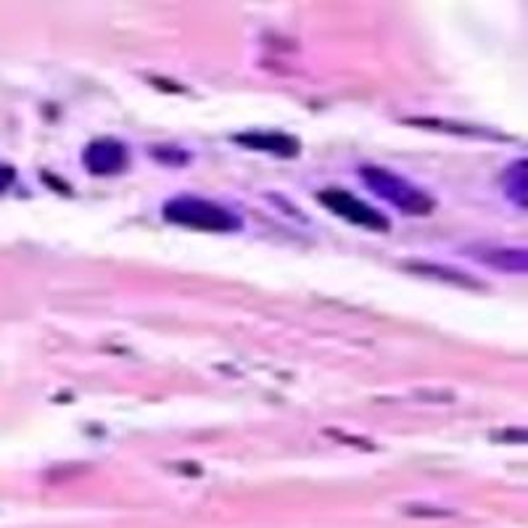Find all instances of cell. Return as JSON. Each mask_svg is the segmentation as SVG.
<instances>
[{"instance_id": "obj_7", "label": "cell", "mask_w": 528, "mask_h": 528, "mask_svg": "<svg viewBox=\"0 0 528 528\" xmlns=\"http://www.w3.org/2000/svg\"><path fill=\"white\" fill-rule=\"evenodd\" d=\"M502 180H505V193H507V199H510L518 209H526V193H528L526 162H523V159H518L515 164H510Z\"/></svg>"}, {"instance_id": "obj_4", "label": "cell", "mask_w": 528, "mask_h": 528, "mask_svg": "<svg viewBox=\"0 0 528 528\" xmlns=\"http://www.w3.org/2000/svg\"><path fill=\"white\" fill-rule=\"evenodd\" d=\"M82 162L90 170V175H119L122 170H127L130 153L125 143L114 141V138H98L85 148Z\"/></svg>"}, {"instance_id": "obj_3", "label": "cell", "mask_w": 528, "mask_h": 528, "mask_svg": "<svg viewBox=\"0 0 528 528\" xmlns=\"http://www.w3.org/2000/svg\"><path fill=\"white\" fill-rule=\"evenodd\" d=\"M317 199H320L322 207H328L333 214L349 219L352 225H359L365 230H373V233H388L391 230V219L384 211L373 209L370 204H365L362 199H357L344 188H325V190H320Z\"/></svg>"}, {"instance_id": "obj_8", "label": "cell", "mask_w": 528, "mask_h": 528, "mask_svg": "<svg viewBox=\"0 0 528 528\" xmlns=\"http://www.w3.org/2000/svg\"><path fill=\"white\" fill-rule=\"evenodd\" d=\"M410 270H418V273H425V275H436V278H447V281L458 283V285H470V288H481V283L468 281L465 275H459L455 270H444V267H436V264H407Z\"/></svg>"}, {"instance_id": "obj_5", "label": "cell", "mask_w": 528, "mask_h": 528, "mask_svg": "<svg viewBox=\"0 0 528 528\" xmlns=\"http://www.w3.org/2000/svg\"><path fill=\"white\" fill-rule=\"evenodd\" d=\"M476 262L481 264H489L494 270H502V273H518L523 275L528 270V254L526 248H507V246H484V244H476V246L465 248Z\"/></svg>"}, {"instance_id": "obj_1", "label": "cell", "mask_w": 528, "mask_h": 528, "mask_svg": "<svg viewBox=\"0 0 528 528\" xmlns=\"http://www.w3.org/2000/svg\"><path fill=\"white\" fill-rule=\"evenodd\" d=\"M164 217L175 225L190 227V230H207V233H236L244 227L236 211L225 209L207 199H196V196H180V199L167 201Z\"/></svg>"}, {"instance_id": "obj_2", "label": "cell", "mask_w": 528, "mask_h": 528, "mask_svg": "<svg viewBox=\"0 0 528 528\" xmlns=\"http://www.w3.org/2000/svg\"><path fill=\"white\" fill-rule=\"evenodd\" d=\"M359 177L365 180V185L375 196H381L384 201H388L391 207H396L404 214L421 217V214H431L433 207H436V201L422 188L412 185L407 177L396 175V172H391L386 167H370L367 164V167L359 170Z\"/></svg>"}, {"instance_id": "obj_6", "label": "cell", "mask_w": 528, "mask_h": 528, "mask_svg": "<svg viewBox=\"0 0 528 528\" xmlns=\"http://www.w3.org/2000/svg\"><path fill=\"white\" fill-rule=\"evenodd\" d=\"M236 143L254 148V151H264V153H275L283 159H291L299 153V141L283 133H241L233 138Z\"/></svg>"}]
</instances>
